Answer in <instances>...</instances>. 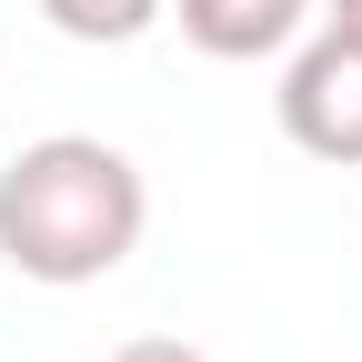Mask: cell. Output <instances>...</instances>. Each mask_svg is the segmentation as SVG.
Here are the masks:
<instances>
[{
  "mask_svg": "<svg viewBox=\"0 0 362 362\" xmlns=\"http://www.w3.org/2000/svg\"><path fill=\"white\" fill-rule=\"evenodd\" d=\"M272 111H282V141H292V151L332 161V171H362V40H352V30L292 40Z\"/></svg>",
  "mask_w": 362,
  "mask_h": 362,
  "instance_id": "cell-2",
  "label": "cell"
},
{
  "mask_svg": "<svg viewBox=\"0 0 362 362\" xmlns=\"http://www.w3.org/2000/svg\"><path fill=\"white\" fill-rule=\"evenodd\" d=\"M141 221H151V192L131 151H111L101 131H51L0 161V262L21 282H51V292L101 282L141 252Z\"/></svg>",
  "mask_w": 362,
  "mask_h": 362,
  "instance_id": "cell-1",
  "label": "cell"
},
{
  "mask_svg": "<svg viewBox=\"0 0 362 362\" xmlns=\"http://www.w3.org/2000/svg\"><path fill=\"white\" fill-rule=\"evenodd\" d=\"M171 0H40V21L61 40H90V51H121V40H141Z\"/></svg>",
  "mask_w": 362,
  "mask_h": 362,
  "instance_id": "cell-4",
  "label": "cell"
},
{
  "mask_svg": "<svg viewBox=\"0 0 362 362\" xmlns=\"http://www.w3.org/2000/svg\"><path fill=\"white\" fill-rule=\"evenodd\" d=\"M171 21L202 61H272L302 40L312 0H171Z\"/></svg>",
  "mask_w": 362,
  "mask_h": 362,
  "instance_id": "cell-3",
  "label": "cell"
},
{
  "mask_svg": "<svg viewBox=\"0 0 362 362\" xmlns=\"http://www.w3.org/2000/svg\"><path fill=\"white\" fill-rule=\"evenodd\" d=\"M322 30H352L362 40V0H322Z\"/></svg>",
  "mask_w": 362,
  "mask_h": 362,
  "instance_id": "cell-6",
  "label": "cell"
},
{
  "mask_svg": "<svg viewBox=\"0 0 362 362\" xmlns=\"http://www.w3.org/2000/svg\"><path fill=\"white\" fill-rule=\"evenodd\" d=\"M111 362H202V352H192V342H121Z\"/></svg>",
  "mask_w": 362,
  "mask_h": 362,
  "instance_id": "cell-5",
  "label": "cell"
}]
</instances>
